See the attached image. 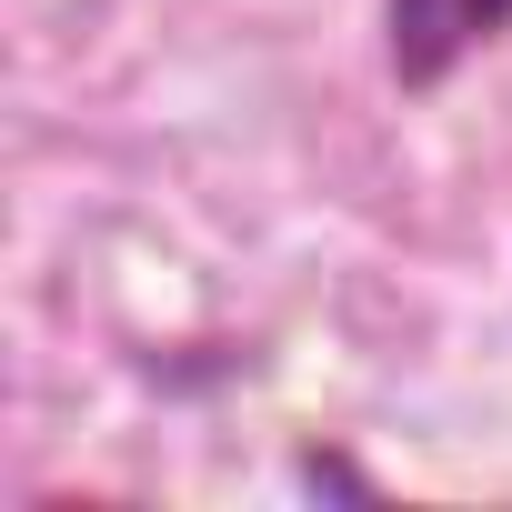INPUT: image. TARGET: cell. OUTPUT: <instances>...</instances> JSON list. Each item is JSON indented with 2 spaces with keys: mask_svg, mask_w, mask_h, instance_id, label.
I'll return each mask as SVG.
<instances>
[{
  "mask_svg": "<svg viewBox=\"0 0 512 512\" xmlns=\"http://www.w3.org/2000/svg\"><path fill=\"white\" fill-rule=\"evenodd\" d=\"M512 31V0H382V71L392 91H442Z\"/></svg>",
  "mask_w": 512,
  "mask_h": 512,
  "instance_id": "cell-1",
  "label": "cell"
},
{
  "mask_svg": "<svg viewBox=\"0 0 512 512\" xmlns=\"http://www.w3.org/2000/svg\"><path fill=\"white\" fill-rule=\"evenodd\" d=\"M292 472H302V482H312V492H372V472H352V462H342V452H302V462H292Z\"/></svg>",
  "mask_w": 512,
  "mask_h": 512,
  "instance_id": "cell-2",
  "label": "cell"
}]
</instances>
